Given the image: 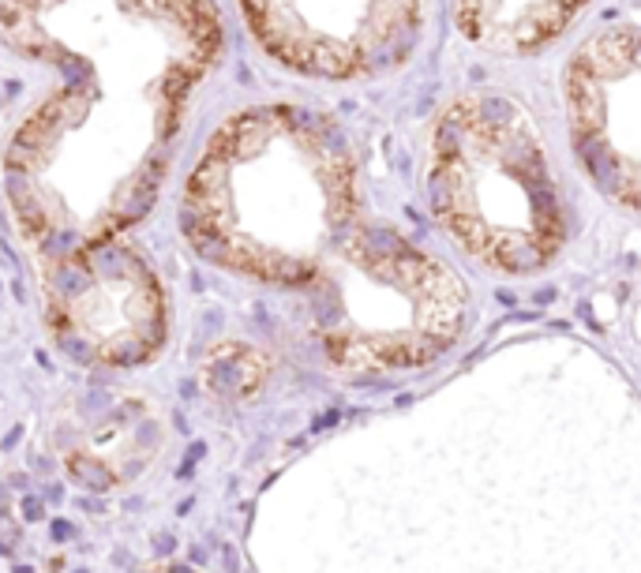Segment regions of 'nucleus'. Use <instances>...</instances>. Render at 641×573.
<instances>
[{
	"label": "nucleus",
	"instance_id": "obj_1",
	"mask_svg": "<svg viewBox=\"0 0 641 573\" xmlns=\"http://www.w3.org/2000/svg\"><path fill=\"white\" fill-rule=\"evenodd\" d=\"M8 53L60 75L4 147V195L42 255L117 240L169 173L184 109L222 57L210 0H4Z\"/></svg>",
	"mask_w": 641,
	"mask_h": 573
},
{
	"label": "nucleus",
	"instance_id": "obj_2",
	"mask_svg": "<svg viewBox=\"0 0 641 573\" xmlns=\"http://www.w3.org/2000/svg\"><path fill=\"white\" fill-rule=\"evenodd\" d=\"M357 221L349 139L289 102L222 120L180 195V229L203 259L278 289L312 281Z\"/></svg>",
	"mask_w": 641,
	"mask_h": 573
},
{
	"label": "nucleus",
	"instance_id": "obj_3",
	"mask_svg": "<svg viewBox=\"0 0 641 573\" xmlns=\"http://www.w3.org/2000/svg\"><path fill=\"white\" fill-rule=\"evenodd\" d=\"M424 188L450 240L499 274H537L567 240L548 147L503 94H465L439 113Z\"/></svg>",
	"mask_w": 641,
	"mask_h": 573
},
{
	"label": "nucleus",
	"instance_id": "obj_4",
	"mask_svg": "<svg viewBox=\"0 0 641 573\" xmlns=\"http://www.w3.org/2000/svg\"><path fill=\"white\" fill-rule=\"evenodd\" d=\"M300 293L312 338L353 379L432 364L469 311L462 278L443 259L364 218Z\"/></svg>",
	"mask_w": 641,
	"mask_h": 573
},
{
	"label": "nucleus",
	"instance_id": "obj_5",
	"mask_svg": "<svg viewBox=\"0 0 641 573\" xmlns=\"http://www.w3.org/2000/svg\"><path fill=\"white\" fill-rule=\"evenodd\" d=\"M42 259L45 319L64 353L98 368H139L162 353V281L120 236Z\"/></svg>",
	"mask_w": 641,
	"mask_h": 573
},
{
	"label": "nucleus",
	"instance_id": "obj_6",
	"mask_svg": "<svg viewBox=\"0 0 641 573\" xmlns=\"http://www.w3.org/2000/svg\"><path fill=\"white\" fill-rule=\"evenodd\" d=\"M270 60L308 79H372L417 45L420 0H237Z\"/></svg>",
	"mask_w": 641,
	"mask_h": 573
},
{
	"label": "nucleus",
	"instance_id": "obj_7",
	"mask_svg": "<svg viewBox=\"0 0 641 573\" xmlns=\"http://www.w3.org/2000/svg\"><path fill=\"white\" fill-rule=\"evenodd\" d=\"M570 143L593 188L641 218V27H608L563 68Z\"/></svg>",
	"mask_w": 641,
	"mask_h": 573
},
{
	"label": "nucleus",
	"instance_id": "obj_8",
	"mask_svg": "<svg viewBox=\"0 0 641 573\" xmlns=\"http://www.w3.org/2000/svg\"><path fill=\"white\" fill-rule=\"evenodd\" d=\"M57 446H64V465L79 484L109 491L132 480L158 450V424L143 401L120 397L75 424H64V431H57Z\"/></svg>",
	"mask_w": 641,
	"mask_h": 573
},
{
	"label": "nucleus",
	"instance_id": "obj_9",
	"mask_svg": "<svg viewBox=\"0 0 641 573\" xmlns=\"http://www.w3.org/2000/svg\"><path fill=\"white\" fill-rule=\"evenodd\" d=\"M465 38L499 57H529L563 38L593 0H450Z\"/></svg>",
	"mask_w": 641,
	"mask_h": 573
},
{
	"label": "nucleus",
	"instance_id": "obj_10",
	"mask_svg": "<svg viewBox=\"0 0 641 573\" xmlns=\"http://www.w3.org/2000/svg\"><path fill=\"white\" fill-rule=\"evenodd\" d=\"M248 371H259V375H267L263 368V356L255 353V349H244V345H225L218 353L207 360V371H203V379H207V390L222 397H248L255 394L252 382H244Z\"/></svg>",
	"mask_w": 641,
	"mask_h": 573
},
{
	"label": "nucleus",
	"instance_id": "obj_11",
	"mask_svg": "<svg viewBox=\"0 0 641 573\" xmlns=\"http://www.w3.org/2000/svg\"><path fill=\"white\" fill-rule=\"evenodd\" d=\"M154 573H192V570H184V566H162V570H154Z\"/></svg>",
	"mask_w": 641,
	"mask_h": 573
}]
</instances>
